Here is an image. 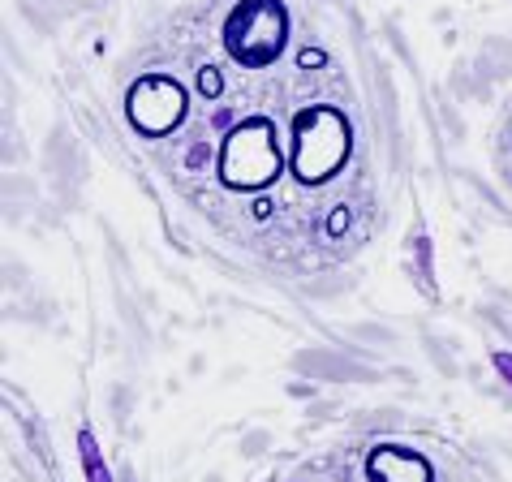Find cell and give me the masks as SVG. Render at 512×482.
<instances>
[{
  "instance_id": "30bf717a",
  "label": "cell",
  "mask_w": 512,
  "mask_h": 482,
  "mask_svg": "<svg viewBox=\"0 0 512 482\" xmlns=\"http://www.w3.org/2000/svg\"><path fill=\"white\" fill-rule=\"evenodd\" d=\"M327 61V56L319 52V48H306L302 56H297V65H302V69H315V65H323Z\"/></svg>"
},
{
  "instance_id": "ba28073f",
  "label": "cell",
  "mask_w": 512,
  "mask_h": 482,
  "mask_svg": "<svg viewBox=\"0 0 512 482\" xmlns=\"http://www.w3.org/2000/svg\"><path fill=\"white\" fill-rule=\"evenodd\" d=\"M198 87H203V95H207V99H216V95H220V87H224V78L216 74V69H198Z\"/></svg>"
},
{
  "instance_id": "277c9868",
  "label": "cell",
  "mask_w": 512,
  "mask_h": 482,
  "mask_svg": "<svg viewBox=\"0 0 512 482\" xmlns=\"http://www.w3.org/2000/svg\"><path fill=\"white\" fill-rule=\"evenodd\" d=\"M125 112H130V125L142 138H164V134L177 130L181 117H186V91H181V82H173L168 74H147L130 87Z\"/></svg>"
},
{
  "instance_id": "9c48e42d",
  "label": "cell",
  "mask_w": 512,
  "mask_h": 482,
  "mask_svg": "<svg viewBox=\"0 0 512 482\" xmlns=\"http://www.w3.org/2000/svg\"><path fill=\"white\" fill-rule=\"evenodd\" d=\"M345 229H349V207H336L332 216H327V233H332V237H340Z\"/></svg>"
},
{
  "instance_id": "8fae6325",
  "label": "cell",
  "mask_w": 512,
  "mask_h": 482,
  "mask_svg": "<svg viewBox=\"0 0 512 482\" xmlns=\"http://www.w3.org/2000/svg\"><path fill=\"white\" fill-rule=\"evenodd\" d=\"M207 155H211V147H207V143H198V147L190 151V160H186V164H190V168H203V164H207Z\"/></svg>"
},
{
  "instance_id": "5b68a950",
  "label": "cell",
  "mask_w": 512,
  "mask_h": 482,
  "mask_svg": "<svg viewBox=\"0 0 512 482\" xmlns=\"http://www.w3.org/2000/svg\"><path fill=\"white\" fill-rule=\"evenodd\" d=\"M366 474L371 482H435L431 478V461L414 448H401V444H379L371 448L366 457Z\"/></svg>"
},
{
  "instance_id": "7a4b0ae2",
  "label": "cell",
  "mask_w": 512,
  "mask_h": 482,
  "mask_svg": "<svg viewBox=\"0 0 512 482\" xmlns=\"http://www.w3.org/2000/svg\"><path fill=\"white\" fill-rule=\"evenodd\" d=\"M280 168H284V155H280L272 121L254 117V121H241L224 134L216 173L229 190H263L280 177Z\"/></svg>"
},
{
  "instance_id": "7c38bea8",
  "label": "cell",
  "mask_w": 512,
  "mask_h": 482,
  "mask_svg": "<svg viewBox=\"0 0 512 482\" xmlns=\"http://www.w3.org/2000/svg\"><path fill=\"white\" fill-rule=\"evenodd\" d=\"M495 371H500L508 384H512V353H495Z\"/></svg>"
},
{
  "instance_id": "6da1fadb",
  "label": "cell",
  "mask_w": 512,
  "mask_h": 482,
  "mask_svg": "<svg viewBox=\"0 0 512 482\" xmlns=\"http://www.w3.org/2000/svg\"><path fill=\"white\" fill-rule=\"evenodd\" d=\"M353 134L345 112L327 108V104H310L293 117V177L302 186H315V181H327L332 173H340V164L349 160Z\"/></svg>"
},
{
  "instance_id": "52a82bcc",
  "label": "cell",
  "mask_w": 512,
  "mask_h": 482,
  "mask_svg": "<svg viewBox=\"0 0 512 482\" xmlns=\"http://www.w3.org/2000/svg\"><path fill=\"white\" fill-rule=\"evenodd\" d=\"M418 263H422V285L426 293H435V272H431V241L418 237Z\"/></svg>"
},
{
  "instance_id": "4fadbf2b",
  "label": "cell",
  "mask_w": 512,
  "mask_h": 482,
  "mask_svg": "<svg viewBox=\"0 0 512 482\" xmlns=\"http://www.w3.org/2000/svg\"><path fill=\"white\" fill-rule=\"evenodd\" d=\"M254 216L267 220V216H272V203H267V198H259V203H254Z\"/></svg>"
},
{
  "instance_id": "3957f363",
  "label": "cell",
  "mask_w": 512,
  "mask_h": 482,
  "mask_svg": "<svg viewBox=\"0 0 512 482\" xmlns=\"http://www.w3.org/2000/svg\"><path fill=\"white\" fill-rule=\"evenodd\" d=\"M289 39V9L280 0H237L224 18V52L246 69L272 65Z\"/></svg>"
},
{
  "instance_id": "8992f818",
  "label": "cell",
  "mask_w": 512,
  "mask_h": 482,
  "mask_svg": "<svg viewBox=\"0 0 512 482\" xmlns=\"http://www.w3.org/2000/svg\"><path fill=\"white\" fill-rule=\"evenodd\" d=\"M78 452H82V470H87V482H112V470L104 465V457H99V444H95V435L87 427L78 431Z\"/></svg>"
}]
</instances>
